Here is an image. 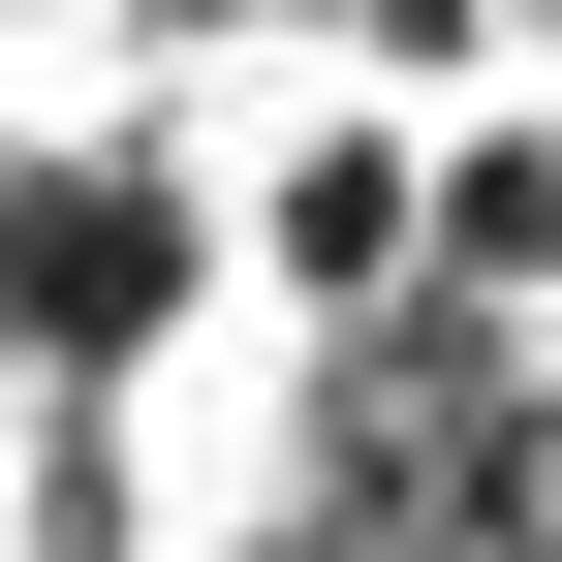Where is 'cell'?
I'll return each mask as SVG.
<instances>
[{"mask_svg": "<svg viewBox=\"0 0 562 562\" xmlns=\"http://www.w3.org/2000/svg\"><path fill=\"white\" fill-rule=\"evenodd\" d=\"M406 220H438L406 125H281V188H250V250L313 281V313H406Z\"/></svg>", "mask_w": 562, "mask_h": 562, "instance_id": "6da1fadb", "label": "cell"}, {"mask_svg": "<svg viewBox=\"0 0 562 562\" xmlns=\"http://www.w3.org/2000/svg\"><path fill=\"white\" fill-rule=\"evenodd\" d=\"M406 250H438V313H531V281H562V125H469Z\"/></svg>", "mask_w": 562, "mask_h": 562, "instance_id": "7a4b0ae2", "label": "cell"}, {"mask_svg": "<svg viewBox=\"0 0 562 562\" xmlns=\"http://www.w3.org/2000/svg\"><path fill=\"white\" fill-rule=\"evenodd\" d=\"M344 32H375V63H469V32H501V0H344Z\"/></svg>", "mask_w": 562, "mask_h": 562, "instance_id": "3957f363", "label": "cell"}]
</instances>
